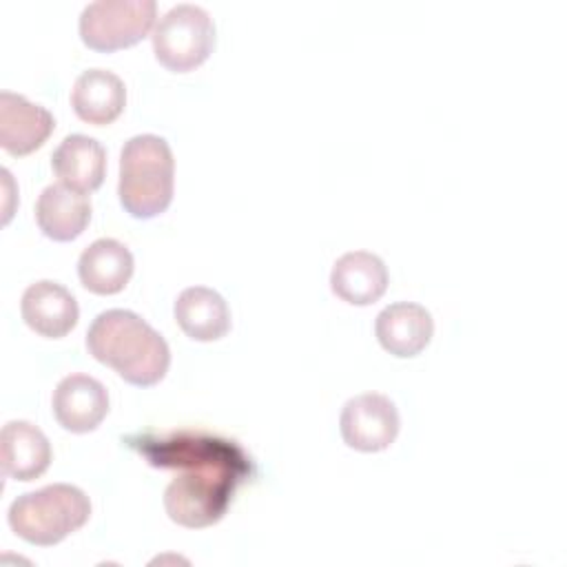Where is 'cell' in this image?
I'll return each instance as SVG.
<instances>
[{"label":"cell","mask_w":567,"mask_h":567,"mask_svg":"<svg viewBox=\"0 0 567 567\" xmlns=\"http://www.w3.org/2000/svg\"><path fill=\"white\" fill-rule=\"evenodd\" d=\"M173 175L175 159L164 137H131L120 157L117 195L124 210L137 219L164 213L173 199Z\"/></svg>","instance_id":"3957f363"},{"label":"cell","mask_w":567,"mask_h":567,"mask_svg":"<svg viewBox=\"0 0 567 567\" xmlns=\"http://www.w3.org/2000/svg\"><path fill=\"white\" fill-rule=\"evenodd\" d=\"M89 352L111 365L126 383L148 388L164 379L171 350L140 315L122 308L100 312L86 332Z\"/></svg>","instance_id":"7a4b0ae2"},{"label":"cell","mask_w":567,"mask_h":567,"mask_svg":"<svg viewBox=\"0 0 567 567\" xmlns=\"http://www.w3.org/2000/svg\"><path fill=\"white\" fill-rule=\"evenodd\" d=\"M71 104L82 122L93 126L111 124L126 104L124 82L111 71L89 69L75 80Z\"/></svg>","instance_id":"9a60e30c"},{"label":"cell","mask_w":567,"mask_h":567,"mask_svg":"<svg viewBox=\"0 0 567 567\" xmlns=\"http://www.w3.org/2000/svg\"><path fill=\"white\" fill-rule=\"evenodd\" d=\"M91 516L89 496L66 483H53L18 496L9 507L11 529L31 545H55Z\"/></svg>","instance_id":"277c9868"},{"label":"cell","mask_w":567,"mask_h":567,"mask_svg":"<svg viewBox=\"0 0 567 567\" xmlns=\"http://www.w3.org/2000/svg\"><path fill=\"white\" fill-rule=\"evenodd\" d=\"M374 332L385 352L410 359L423 352L430 343L434 334V321L423 306L412 301H396L377 315Z\"/></svg>","instance_id":"30bf717a"},{"label":"cell","mask_w":567,"mask_h":567,"mask_svg":"<svg viewBox=\"0 0 567 567\" xmlns=\"http://www.w3.org/2000/svg\"><path fill=\"white\" fill-rule=\"evenodd\" d=\"M78 275L86 290L95 295H115L133 275V255L117 239H97L82 250Z\"/></svg>","instance_id":"e0dca14e"},{"label":"cell","mask_w":567,"mask_h":567,"mask_svg":"<svg viewBox=\"0 0 567 567\" xmlns=\"http://www.w3.org/2000/svg\"><path fill=\"white\" fill-rule=\"evenodd\" d=\"M215 47L213 18L195 4L168 9L153 29V51L162 66L186 73L206 62Z\"/></svg>","instance_id":"5b68a950"},{"label":"cell","mask_w":567,"mask_h":567,"mask_svg":"<svg viewBox=\"0 0 567 567\" xmlns=\"http://www.w3.org/2000/svg\"><path fill=\"white\" fill-rule=\"evenodd\" d=\"M128 441L151 465L177 470L164 489V507L168 518L184 527L199 529L221 520L250 474V458L235 441L206 432L179 430Z\"/></svg>","instance_id":"6da1fadb"},{"label":"cell","mask_w":567,"mask_h":567,"mask_svg":"<svg viewBox=\"0 0 567 567\" xmlns=\"http://www.w3.org/2000/svg\"><path fill=\"white\" fill-rule=\"evenodd\" d=\"M2 472L16 481L42 476L51 463V445L40 427L29 421H9L0 434Z\"/></svg>","instance_id":"5bb4252c"},{"label":"cell","mask_w":567,"mask_h":567,"mask_svg":"<svg viewBox=\"0 0 567 567\" xmlns=\"http://www.w3.org/2000/svg\"><path fill=\"white\" fill-rule=\"evenodd\" d=\"M396 405L379 392H365L350 399L339 419V430L348 447L359 452H381L399 434Z\"/></svg>","instance_id":"52a82bcc"},{"label":"cell","mask_w":567,"mask_h":567,"mask_svg":"<svg viewBox=\"0 0 567 567\" xmlns=\"http://www.w3.org/2000/svg\"><path fill=\"white\" fill-rule=\"evenodd\" d=\"M53 414L69 432H91L109 414V392L89 374H69L55 385Z\"/></svg>","instance_id":"ba28073f"},{"label":"cell","mask_w":567,"mask_h":567,"mask_svg":"<svg viewBox=\"0 0 567 567\" xmlns=\"http://www.w3.org/2000/svg\"><path fill=\"white\" fill-rule=\"evenodd\" d=\"M53 126V115L44 106L11 91L0 93V146L9 155L33 153L47 142Z\"/></svg>","instance_id":"9c48e42d"},{"label":"cell","mask_w":567,"mask_h":567,"mask_svg":"<svg viewBox=\"0 0 567 567\" xmlns=\"http://www.w3.org/2000/svg\"><path fill=\"white\" fill-rule=\"evenodd\" d=\"M51 164L60 182L78 193H91L102 186L106 171V153L100 142L89 135H69L51 155Z\"/></svg>","instance_id":"2e32d148"},{"label":"cell","mask_w":567,"mask_h":567,"mask_svg":"<svg viewBox=\"0 0 567 567\" xmlns=\"http://www.w3.org/2000/svg\"><path fill=\"white\" fill-rule=\"evenodd\" d=\"M91 219V202L64 184L47 186L35 204V221L53 241H71L80 237Z\"/></svg>","instance_id":"4fadbf2b"},{"label":"cell","mask_w":567,"mask_h":567,"mask_svg":"<svg viewBox=\"0 0 567 567\" xmlns=\"http://www.w3.org/2000/svg\"><path fill=\"white\" fill-rule=\"evenodd\" d=\"M175 321L193 341H217L230 330V312L219 292L190 286L175 301Z\"/></svg>","instance_id":"ac0fdd59"},{"label":"cell","mask_w":567,"mask_h":567,"mask_svg":"<svg viewBox=\"0 0 567 567\" xmlns=\"http://www.w3.org/2000/svg\"><path fill=\"white\" fill-rule=\"evenodd\" d=\"M155 0H97L80 16L82 42L102 53L137 44L153 29Z\"/></svg>","instance_id":"8992f818"},{"label":"cell","mask_w":567,"mask_h":567,"mask_svg":"<svg viewBox=\"0 0 567 567\" xmlns=\"http://www.w3.org/2000/svg\"><path fill=\"white\" fill-rule=\"evenodd\" d=\"M330 288L346 303L370 306L379 301L388 288V268L368 250L346 252L332 266Z\"/></svg>","instance_id":"7c38bea8"},{"label":"cell","mask_w":567,"mask_h":567,"mask_svg":"<svg viewBox=\"0 0 567 567\" xmlns=\"http://www.w3.org/2000/svg\"><path fill=\"white\" fill-rule=\"evenodd\" d=\"M24 323L42 337L60 339L78 323V301L75 297L55 281L31 284L20 303Z\"/></svg>","instance_id":"8fae6325"}]
</instances>
